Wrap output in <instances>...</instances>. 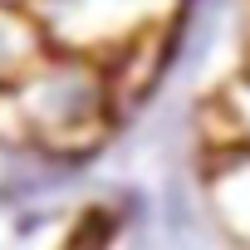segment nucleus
Returning a JSON list of instances; mask_svg holds the SVG:
<instances>
[{"mask_svg":"<svg viewBox=\"0 0 250 250\" xmlns=\"http://www.w3.org/2000/svg\"><path fill=\"white\" fill-rule=\"evenodd\" d=\"M196 187L216 226V240H226L230 250H250V152H226L216 162H201Z\"/></svg>","mask_w":250,"mask_h":250,"instance_id":"4","label":"nucleus"},{"mask_svg":"<svg viewBox=\"0 0 250 250\" xmlns=\"http://www.w3.org/2000/svg\"><path fill=\"white\" fill-rule=\"evenodd\" d=\"M44 54H49V44H44L40 25L30 20V10L20 0H0V98H10Z\"/></svg>","mask_w":250,"mask_h":250,"instance_id":"5","label":"nucleus"},{"mask_svg":"<svg viewBox=\"0 0 250 250\" xmlns=\"http://www.w3.org/2000/svg\"><path fill=\"white\" fill-rule=\"evenodd\" d=\"M0 113L10 123L5 143L64 152V157H103V147L123 128L108 69L54 49L25 74V83L10 98H0Z\"/></svg>","mask_w":250,"mask_h":250,"instance_id":"1","label":"nucleus"},{"mask_svg":"<svg viewBox=\"0 0 250 250\" xmlns=\"http://www.w3.org/2000/svg\"><path fill=\"white\" fill-rule=\"evenodd\" d=\"M54 54L113 64L172 25L177 0H20Z\"/></svg>","mask_w":250,"mask_h":250,"instance_id":"2","label":"nucleus"},{"mask_svg":"<svg viewBox=\"0 0 250 250\" xmlns=\"http://www.w3.org/2000/svg\"><path fill=\"white\" fill-rule=\"evenodd\" d=\"M59 250H118V226H113L103 191L69 206V216L59 226Z\"/></svg>","mask_w":250,"mask_h":250,"instance_id":"6","label":"nucleus"},{"mask_svg":"<svg viewBox=\"0 0 250 250\" xmlns=\"http://www.w3.org/2000/svg\"><path fill=\"white\" fill-rule=\"evenodd\" d=\"M98 157H64L25 143H0V221L20 211H69L93 182Z\"/></svg>","mask_w":250,"mask_h":250,"instance_id":"3","label":"nucleus"}]
</instances>
